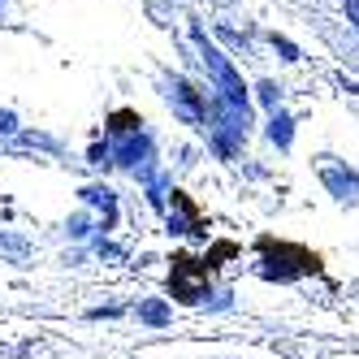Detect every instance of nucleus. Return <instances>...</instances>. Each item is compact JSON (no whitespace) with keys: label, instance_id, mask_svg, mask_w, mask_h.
<instances>
[{"label":"nucleus","instance_id":"obj_1","mask_svg":"<svg viewBox=\"0 0 359 359\" xmlns=\"http://www.w3.org/2000/svg\"><path fill=\"white\" fill-rule=\"evenodd\" d=\"M325 187L338 195L342 203H359V173H342V169L325 165Z\"/></svg>","mask_w":359,"mask_h":359},{"label":"nucleus","instance_id":"obj_2","mask_svg":"<svg viewBox=\"0 0 359 359\" xmlns=\"http://www.w3.org/2000/svg\"><path fill=\"white\" fill-rule=\"evenodd\" d=\"M139 320L161 329V325H169V320H173V312H169V307H165L161 299H147V303H139Z\"/></svg>","mask_w":359,"mask_h":359},{"label":"nucleus","instance_id":"obj_3","mask_svg":"<svg viewBox=\"0 0 359 359\" xmlns=\"http://www.w3.org/2000/svg\"><path fill=\"white\" fill-rule=\"evenodd\" d=\"M83 199H91V203H100V208L109 212V221L117 217V199H113V191L109 187H91V191H83Z\"/></svg>","mask_w":359,"mask_h":359},{"label":"nucleus","instance_id":"obj_4","mask_svg":"<svg viewBox=\"0 0 359 359\" xmlns=\"http://www.w3.org/2000/svg\"><path fill=\"white\" fill-rule=\"evenodd\" d=\"M290 135H294V130H290V117H281V113H277L273 126H269V139H273L277 147H290Z\"/></svg>","mask_w":359,"mask_h":359},{"label":"nucleus","instance_id":"obj_5","mask_svg":"<svg viewBox=\"0 0 359 359\" xmlns=\"http://www.w3.org/2000/svg\"><path fill=\"white\" fill-rule=\"evenodd\" d=\"M69 234H74V238H87V234H91V229H87V217H74V221H69Z\"/></svg>","mask_w":359,"mask_h":359},{"label":"nucleus","instance_id":"obj_6","mask_svg":"<svg viewBox=\"0 0 359 359\" xmlns=\"http://www.w3.org/2000/svg\"><path fill=\"white\" fill-rule=\"evenodd\" d=\"M260 95H264V104H277V100H281V91H277L273 83H264V87H260Z\"/></svg>","mask_w":359,"mask_h":359},{"label":"nucleus","instance_id":"obj_7","mask_svg":"<svg viewBox=\"0 0 359 359\" xmlns=\"http://www.w3.org/2000/svg\"><path fill=\"white\" fill-rule=\"evenodd\" d=\"M346 18H351L355 27H359V0H346Z\"/></svg>","mask_w":359,"mask_h":359}]
</instances>
